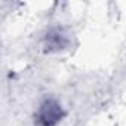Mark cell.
<instances>
[{
  "mask_svg": "<svg viewBox=\"0 0 126 126\" xmlns=\"http://www.w3.org/2000/svg\"><path fill=\"white\" fill-rule=\"evenodd\" d=\"M43 50L46 53H61L70 49L71 46V33L62 25H53L46 30L42 40Z\"/></svg>",
  "mask_w": 126,
  "mask_h": 126,
  "instance_id": "obj_2",
  "label": "cell"
},
{
  "mask_svg": "<svg viewBox=\"0 0 126 126\" xmlns=\"http://www.w3.org/2000/svg\"><path fill=\"white\" fill-rule=\"evenodd\" d=\"M67 117V110L55 96L43 98L34 110V126H59Z\"/></svg>",
  "mask_w": 126,
  "mask_h": 126,
  "instance_id": "obj_1",
  "label": "cell"
}]
</instances>
